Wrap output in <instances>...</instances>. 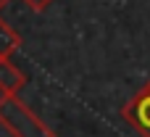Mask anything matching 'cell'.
<instances>
[{"instance_id":"6da1fadb","label":"cell","mask_w":150,"mask_h":137,"mask_svg":"<svg viewBox=\"0 0 150 137\" xmlns=\"http://www.w3.org/2000/svg\"><path fill=\"white\" fill-rule=\"evenodd\" d=\"M0 124L13 137H55L34 111H29L16 95H11L5 103H0Z\"/></svg>"},{"instance_id":"7a4b0ae2","label":"cell","mask_w":150,"mask_h":137,"mask_svg":"<svg viewBox=\"0 0 150 137\" xmlns=\"http://www.w3.org/2000/svg\"><path fill=\"white\" fill-rule=\"evenodd\" d=\"M121 119L129 121L137 135L150 137V82H145L137 95L121 108Z\"/></svg>"},{"instance_id":"3957f363","label":"cell","mask_w":150,"mask_h":137,"mask_svg":"<svg viewBox=\"0 0 150 137\" xmlns=\"http://www.w3.org/2000/svg\"><path fill=\"white\" fill-rule=\"evenodd\" d=\"M0 84H3L11 95H16V92L26 84L24 71H21L18 66H13L11 58H0Z\"/></svg>"},{"instance_id":"277c9868","label":"cell","mask_w":150,"mask_h":137,"mask_svg":"<svg viewBox=\"0 0 150 137\" xmlns=\"http://www.w3.org/2000/svg\"><path fill=\"white\" fill-rule=\"evenodd\" d=\"M18 48H21V34L8 21L0 18V58H11Z\"/></svg>"},{"instance_id":"5b68a950","label":"cell","mask_w":150,"mask_h":137,"mask_svg":"<svg viewBox=\"0 0 150 137\" xmlns=\"http://www.w3.org/2000/svg\"><path fill=\"white\" fill-rule=\"evenodd\" d=\"M24 3H26L32 11H37V13H40V11H45V8H47L53 0H24Z\"/></svg>"},{"instance_id":"8992f818","label":"cell","mask_w":150,"mask_h":137,"mask_svg":"<svg viewBox=\"0 0 150 137\" xmlns=\"http://www.w3.org/2000/svg\"><path fill=\"white\" fill-rule=\"evenodd\" d=\"M8 98H11V92H8V90H5V87H3V84H0V103H5V100H8Z\"/></svg>"},{"instance_id":"52a82bcc","label":"cell","mask_w":150,"mask_h":137,"mask_svg":"<svg viewBox=\"0 0 150 137\" xmlns=\"http://www.w3.org/2000/svg\"><path fill=\"white\" fill-rule=\"evenodd\" d=\"M5 5H8V0H0V8H5Z\"/></svg>"}]
</instances>
